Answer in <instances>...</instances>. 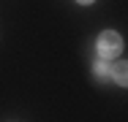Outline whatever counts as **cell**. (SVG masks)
I'll list each match as a JSON object with an SVG mask.
<instances>
[{
	"label": "cell",
	"instance_id": "4",
	"mask_svg": "<svg viewBox=\"0 0 128 122\" xmlns=\"http://www.w3.org/2000/svg\"><path fill=\"white\" fill-rule=\"evenodd\" d=\"M79 3H82V5H90V3H93V0H79Z\"/></svg>",
	"mask_w": 128,
	"mask_h": 122
},
{
	"label": "cell",
	"instance_id": "3",
	"mask_svg": "<svg viewBox=\"0 0 128 122\" xmlns=\"http://www.w3.org/2000/svg\"><path fill=\"white\" fill-rule=\"evenodd\" d=\"M126 62H117V68H114V81H117V84H126L128 79H126Z\"/></svg>",
	"mask_w": 128,
	"mask_h": 122
},
{
	"label": "cell",
	"instance_id": "1",
	"mask_svg": "<svg viewBox=\"0 0 128 122\" xmlns=\"http://www.w3.org/2000/svg\"><path fill=\"white\" fill-rule=\"evenodd\" d=\"M120 52H123V38L114 30H106V33L98 35V54H101V60H112Z\"/></svg>",
	"mask_w": 128,
	"mask_h": 122
},
{
	"label": "cell",
	"instance_id": "2",
	"mask_svg": "<svg viewBox=\"0 0 128 122\" xmlns=\"http://www.w3.org/2000/svg\"><path fill=\"white\" fill-rule=\"evenodd\" d=\"M93 71H96V76L98 79H109L112 76V65H109V60H96V65H93Z\"/></svg>",
	"mask_w": 128,
	"mask_h": 122
}]
</instances>
